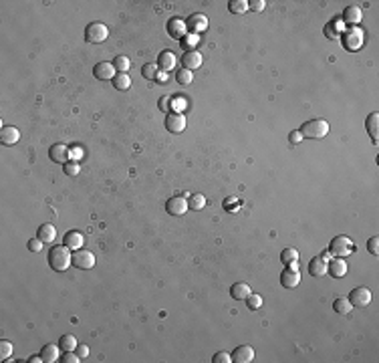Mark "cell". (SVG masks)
<instances>
[{
  "instance_id": "13",
  "label": "cell",
  "mask_w": 379,
  "mask_h": 363,
  "mask_svg": "<svg viewBox=\"0 0 379 363\" xmlns=\"http://www.w3.org/2000/svg\"><path fill=\"white\" fill-rule=\"evenodd\" d=\"M49 158H51L55 164H67V160H69V147H67L65 143H55V145H51Z\"/></svg>"
},
{
  "instance_id": "47",
  "label": "cell",
  "mask_w": 379,
  "mask_h": 363,
  "mask_svg": "<svg viewBox=\"0 0 379 363\" xmlns=\"http://www.w3.org/2000/svg\"><path fill=\"white\" fill-rule=\"evenodd\" d=\"M288 141H290V143H299V141H303V133H301L299 130L290 132V135H288Z\"/></svg>"
},
{
  "instance_id": "31",
  "label": "cell",
  "mask_w": 379,
  "mask_h": 363,
  "mask_svg": "<svg viewBox=\"0 0 379 363\" xmlns=\"http://www.w3.org/2000/svg\"><path fill=\"white\" fill-rule=\"evenodd\" d=\"M59 343H61V349H63V351H75L77 345H79V341H77V337H73V335H63Z\"/></svg>"
},
{
  "instance_id": "43",
  "label": "cell",
  "mask_w": 379,
  "mask_h": 363,
  "mask_svg": "<svg viewBox=\"0 0 379 363\" xmlns=\"http://www.w3.org/2000/svg\"><path fill=\"white\" fill-rule=\"evenodd\" d=\"M214 363H232V355L230 353H224V351H218L214 357H212Z\"/></svg>"
},
{
  "instance_id": "30",
  "label": "cell",
  "mask_w": 379,
  "mask_h": 363,
  "mask_svg": "<svg viewBox=\"0 0 379 363\" xmlns=\"http://www.w3.org/2000/svg\"><path fill=\"white\" fill-rule=\"evenodd\" d=\"M113 85H115V89H119V91H127L131 87V79H129L127 73H117L115 79H113Z\"/></svg>"
},
{
  "instance_id": "10",
  "label": "cell",
  "mask_w": 379,
  "mask_h": 363,
  "mask_svg": "<svg viewBox=\"0 0 379 363\" xmlns=\"http://www.w3.org/2000/svg\"><path fill=\"white\" fill-rule=\"evenodd\" d=\"M202 63H204V57H202V53H198L196 49L184 53V57H182V65H184V69L192 71V73H194L196 69L202 67Z\"/></svg>"
},
{
  "instance_id": "2",
  "label": "cell",
  "mask_w": 379,
  "mask_h": 363,
  "mask_svg": "<svg viewBox=\"0 0 379 363\" xmlns=\"http://www.w3.org/2000/svg\"><path fill=\"white\" fill-rule=\"evenodd\" d=\"M299 132L303 133V137H309V139H323L329 133V123L321 117H315L305 121Z\"/></svg>"
},
{
  "instance_id": "45",
  "label": "cell",
  "mask_w": 379,
  "mask_h": 363,
  "mask_svg": "<svg viewBox=\"0 0 379 363\" xmlns=\"http://www.w3.org/2000/svg\"><path fill=\"white\" fill-rule=\"evenodd\" d=\"M43 246H45V242L40 240V238H32V240H29V250H32V252L43 250Z\"/></svg>"
},
{
  "instance_id": "36",
  "label": "cell",
  "mask_w": 379,
  "mask_h": 363,
  "mask_svg": "<svg viewBox=\"0 0 379 363\" xmlns=\"http://www.w3.org/2000/svg\"><path fill=\"white\" fill-rule=\"evenodd\" d=\"M188 204H190V208H192V210H202L206 206V198L202 194H192V196H190V200H188Z\"/></svg>"
},
{
  "instance_id": "17",
  "label": "cell",
  "mask_w": 379,
  "mask_h": 363,
  "mask_svg": "<svg viewBox=\"0 0 379 363\" xmlns=\"http://www.w3.org/2000/svg\"><path fill=\"white\" fill-rule=\"evenodd\" d=\"M83 242H85V238H83V234L77 232V230H69L65 234V238H63V244H65L69 250H79L83 248Z\"/></svg>"
},
{
  "instance_id": "4",
  "label": "cell",
  "mask_w": 379,
  "mask_h": 363,
  "mask_svg": "<svg viewBox=\"0 0 379 363\" xmlns=\"http://www.w3.org/2000/svg\"><path fill=\"white\" fill-rule=\"evenodd\" d=\"M73 264L77 268H83V270H89L95 266V254L85 250V248H79L73 252Z\"/></svg>"
},
{
  "instance_id": "16",
  "label": "cell",
  "mask_w": 379,
  "mask_h": 363,
  "mask_svg": "<svg viewBox=\"0 0 379 363\" xmlns=\"http://www.w3.org/2000/svg\"><path fill=\"white\" fill-rule=\"evenodd\" d=\"M158 67L163 73L176 69V55H174V51H161L159 57H158Z\"/></svg>"
},
{
  "instance_id": "32",
  "label": "cell",
  "mask_w": 379,
  "mask_h": 363,
  "mask_svg": "<svg viewBox=\"0 0 379 363\" xmlns=\"http://www.w3.org/2000/svg\"><path fill=\"white\" fill-rule=\"evenodd\" d=\"M351 309H353V305L349 303V298H337L333 303V311H337L339 315H349Z\"/></svg>"
},
{
  "instance_id": "1",
  "label": "cell",
  "mask_w": 379,
  "mask_h": 363,
  "mask_svg": "<svg viewBox=\"0 0 379 363\" xmlns=\"http://www.w3.org/2000/svg\"><path fill=\"white\" fill-rule=\"evenodd\" d=\"M49 264L53 270L57 272H65L71 264H73V254L71 250L63 244V246H53L49 252Z\"/></svg>"
},
{
  "instance_id": "9",
  "label": "cell",
  "mask_w": 379,
  "mask_h": 363,
  "mask_svg": "<svg viewBox=\"0 0 379 363\" xmlns=\"http://www.w3.org/2000/svg\"><path fill=\"white\" fill-rule=\"evenodd\" d=\"M93 73H95V77H97L99 81H113L115 75H117V71H115V67H113V63H109V61H101V63H97L95 69H93Z\"/></svg>"
},
{
  "instance_id": "18",
  "label": "cell",
  "mask_w": 379,
  "mask_h": 363,
  "mask_svg": "<svg viewBox=\"0 0 379 363\" xmlns=\"http://www.w3.org/2000/svg\"><path fill=\"white\" fill-rule=\"evenodd\" d=\"M325 272H327V261L323 256H315V259L309 263V274L315 276V279H321Z\"/></svg>"
},
{
  "instance_id": "27",
  "label": "cell",
  "mask_w": 379,
  "mask_h": 363,
  "mask_svg": "<svg viewBox=\"0 0 379 363\" xmlns=\"http://www.w3.org/2000/svg\"><path fill=\"white\" fill-rule=\"evenodd\" d=\"M361 42H363V36L359 31H351L345 34V47L349 51H355V49H359L361 47Z\"/></svg>"
},
{
  "instance_id": "22",
  "label": "cell",
  "mask_w": 379,
  "mask_h": 363,
  "mask_svg": "<svg viewBox=\"0 0 379 363\" xmlns=\"http://www.w3.org/2000/svg\"><path fill=\"white\" fill-rule=\"evenodd\" d=\"M365 127H367V133L371 135V139H373V143H377V139H379V113L377 111H373L369 117H367V121H365Z\"/></svg>"
},
{
  "instance_id": "21",
  "label": "cell",
  "mask_w": 379,
  "mask_h": 363,
  "mask_svg": "<svg viewBox=\"0 0 379 363\" xmlns=\"http://www.w3.org/2000/svg\"><path fill=\"white\" fill-rule=\"evenodd\" d=\"M36 238H40L43 242H53L55 238H57V230H55V226L53 224H40L38 226V230H36Z\"/></svg>"
},
{
  "instance_id": "49",
  "label": "cell",
  "mask_w": 379,
  "mask_h": 363,
  "mask_svg": "<svg viewBox=\"0 0 379 363\" xmlns=\"http://www.w3.org/2000/svg\"><path fill=\"white\" fill-rule=\"evenodd\" d=\"M81 154H83V152H81V147H79V145H73V147L69 149V156H73L75 160H77V158H81Z\"/></svg>"
},
{
  "instance_id": "3",
  "label": "cell",
  "mask_w": 379,
  "mask_h": 363,
  "mask_svg": "<svg viewBox=\"0 0 379 363\" xmlns=\"http://www.w3.org/2000/svg\"><path fill=\"white\" fill-rule=\"evenodd\" d=\"M329 250L333 256H347L353 250V242L349 236H335L329 244Z\"/></svg>"
},
{
  "instance_id": "11",
  "label": "cell",
  "mask_w": 379,
  "mask_h": 363,
  "mask_svg": "<svg viewBox=\"0 0 379 363\" xmlns=\"http://www.w3.org/2000/svg\"><path fill=\"white\" fill-rule=\"evenodd\" d=\"M299 283H301L299 270L294 268V266H286V268L283 270V274H281V285H283L284 289H294V287H299Z\"/></svg>"
},
{
  "instance_id": "38",
  "label": "cell",
  "mask_w": 379,
  "mask_h": 363,
  "mask_svg": "<svg viewBox=\"0 0 379 363\" xmlns=\"http://www.w3.org/2000/svg\"><path fill=\"white\" fill-rule=\"evenodd\" d=\"M246 303H248V307L252 309V311H256V309H260L262 307V297L260 295H256V293H250L248 295V298H246Z\"/></svg>"
},
{
  "instance_id": "5",
  "label": "cell",
  "mask_w": 379,
  "mask_h": 363,
  "mask_svg": "<svg viewBox=\"0 0 379 363\" xmlns=\"http://www.w3.org/2000/svg\"><path fill=\"white\" fill-rule=\"evenodd\" d=\"M107 36H109V29L105 27L103 23H91V25L85 29V38H87V42H103Z\"/></svg>"
},
{
  "instance_id": "48",
  "label": "cell",
  "mask_w": 379,
  "mask_h": 363,
  "mask_svg": "<svg viewBox=\"0 0 379 363\" xmlns=\"http://www.w3.org/2000/svg\"><path fill=\"white\" fill-rule=\"evenodd\" d=\"M75 351H77V355H79L81 359H85V357L89 355V347H87V345H83V343H79Z\"/></svg>"
},
{
  "instance_id": "29",
  "label": "cell",
  "mask_w": 379,
  "mask_h": 363,
  "mask_svg": "<svg viewBox=\"0 0 379 363\" xmlns=\"http://www.w3.org/2000/svg\"><path fill=\"white\" fill-rule=\"evenodd\" d=\"M113 67H115L117 73H127L129 67H131V61H129V57H125V55H117L113 59Z\"/></svg>"
},
{
  "instance_id": "40",
  "label": "cell",
  "mask_w": 379,
  "mask_h": 363,
  "mask_svg": "<svg viewBox=\"0 0 379 363\" xmlns=\"http://www.w3.org/2000/svg\"><path fill=\"white\" fill-rule=\"evenodd\" d=\"M325 34H327V38H337V34H339V27L335 25V20H331V23L325 27Z\"/></svg>"
},
{
  "instance_id": "28",
  "label": "cell",
  "mask_w": 379,
  "mask_h": 363,
  "mask_svg": "<svg viewBox=\"0 0 379 363\" xmlns=\"http://www.w3.org/2000/svg\"><path fill=\"white\" fill-rule=\"evenodd\" d=\"M141 75L143 79L147 81H156L159 77V67H158V63H147V65L141 67Z\"/></svg>"
},
{
  "instance_id": "19",
  "label": "cell",
  "mask_w": 379,
  "mask_h": 363,
  "mask_svg": "<svg viewBox=\"0 0 379 363\" xmlns=\"http://www.w3.org/2000/svg\"><path fill=\"white\" fill-rule=\"evenodd\" d=\"M18 139H20V132L16 130V127L6 125V127L0 130V141H2L4 145H14Z\"/></svg>"
},
{
  "instance_id": "35",
  "label": "cell",
  "mask_w": 379,
  "mask_h": 363,
  "mask_svg": "<svg viewBox=\"0 0 379 363\" xmlns=\"http://www.w3.org/2000/svg\"><path fill=\"white\" fill-rule=\"evenodd\" d=\"M176 81H178L180 85H190V83L194 81V73L188 71V69H180V71L176 73Z\"/></svg>"
},
{
  "instance_id": "8",
  "label": "cell",
  "mask_w": 379,
  "mask_h": 363,
  "mask_svg": "<svg viewBox=\"0 0 379 363\" xmlns=\"http://www.w3.org/2000/svg\"><path fill=\"white\" fill-rule=\"evenodd\" d=\"M165 130L170 133H182L186 130V117L180 111H172L165 117Z\"/></svg>"
},
{
  "instance_id": "26",
  "label": "cell",
  "mask_w": 379,
  "mask_h": 363,
  "mask_svg": "<svg viewBox=\"0 0 379 363\" xmlns=\"http://www.w3.org/2000/svg\"><path fill=\"white\" fill-rule=\"evenodd\" d=\"M281 261L284 263V266H297V263H299V250L292 248V246H286L281 252Z\"/></svg>"
},
{
  "instance_id": "46",
  "label": "cell",
  "mask_w": 379,
  "mask_h": 363,
  "mask_svg": "<svg viewBox=\"0 0 379 363\" xmlns=\"http://www.w3.org/2000/svg\"><path fill=\"white\" fill-rule=\"evenodd\" d=\"M367 248H369V252L371 254H379V238L377 236H373V238H369V242H367Z\"/></svg>"
},
{
  "instance_id": "7",
  "label": "cell",
  "mask_w": 379,
  "mask_h": 363,
  "mask_svg": "<svg viewBox=\"0 0 379 363\" xmlns=\"http://www.w3.org/2000/svg\"><path fill=\"white\" fill-rule=\"evenodd\" d=\"M349 303H351L353 307H359V309L367 307V305L371 303V291H369L367 287H357V289H353V291H351V297H349Z\"/></svg>"
},
{
  "instance_id": "39",
  "label": "cell",
  "mask_w": 379,
  "mask_h": 363,
  "mask_svg": "<svg viewBox=\"0 0 379 363\" xmlns=\"http://www.w3.org/2000/svg\"><path fill=\"white\" fill-rule=\"evenodd\" d=\"M63 169H65L67 176H77L81 172V165L77 162H67V164H63Z\"/></svg>"
},
{
  "instance_id": "37",
  "label": "cell",
  "mask_w": 379,
  "mask_h": 363,
  "mask_svg": "<svg viewBox=\"0 0 379 363\" xmlns=\"http://www.w3.org/2000/svg\"><path fill=\"white\" fill-rule=\"evenodd\" d=\"M10 355H12V343H10V341H6V339H2V341H0V359L8 361Z\"/></svg>"
},
{
  "instance_id": "14",
  "label": "cell",
  "mask_w": 379,
  "mask_h": 363,
  "mask_svg": "<svg viewBox=\"0 0 379 363\" xmlns=\"http://www.w3.org/2000/svg\"><path fill=\"white\" fill-rule=\"evenodd\" d=\"M327 272L333 276V279H341V276L347 274V263L341 259V256H337V259H333L331 263H327Z\"/></svg>"
},
{
  "instance_id": "25",
  "label": "cell",
  "mask_w": 379,
  "mask_h": 363,
  "mask_svg": "<svg viewBox=\"0 0 379 363\" xmlns=\"http://www.w3.org/2000/svg\"><path fill=\"white\" fill-rule=\"evenodd\" d=\"M40 357L45 359V363H55V361H59V357H61V347L55 345V343L45 345L43 351H40Z\"/></svg>"
},
{
  "instance_id": "42",
  "label": "cell",
  "mask_w": 379,
  "mask_h": 363,
  "mask_svg": "<svg viewBox=\"0 0 379 363\" xmlns=\"http://www.w3.org/2000/svg\"><path fill=\"white\" fill-rule=\"evenodd\" d=\"M61 361H63V363H79L81 357L77 355V351H65V355L61 357Z\"/></svg>"
},
{
  "instance_id": "41",
  "label": "cell",
  "mask_w": 379,
  "mask_h": 363,
  "mask_svg": "<svg viewBox=\"0 0 379 363\" xmlns=\"http://www.w3.org/2000/svg\"><path fill=\"white\" fill-rule=\"evenodd\" d=\"M264 8H266V2H264V0H250V2H248V10L262 12Z\"/></svg>"
},
{
  "instance_id": "24",
  "label": "cell",
  "mask_w": 379,
  "mask_h": 363,
  "mask_svg": "<svg viewBox=\"0 0 379 363\" xmlns=\"http://www.w3.org/2000/svg\"><path fill=\"white\" fill-rule=\"evenodd\" d=\"M250 293H252V289L248 283H236V285H232V289H230V295H232V298H236V301H246Z\"/></svg>"
},
{
  "instance_id": "44",
  "label": "cell",
  "mask_w": 379,
  "mask_h": 363,
  "mask_svg": "<svg viewBox=\"0 0 379 363\" xmlns=\"http://www.w3.org/2000/svg\"><path fill=\"white\" fill-rule=\"evenodd\" d=\"M170 107H172V97L163 95V97L159 99V109H161L163 113H167V111H170Z\"/></svg>"
},
{
  "instance_id": "34",
  "label": "cell",
  "mask_w": 379,
  "mask_h": 363,
  "mask_svg": "<svg viewBox=\"0 0 379 363\" xmlns=\"http://www.w3.org/2000/svg\"><path fill=\"white\" fill-rule=\"evenodd\" d=\"M198 40H200L198 34H186V36L182 38V47H184V51H186V53H188V51H194V47L198 45Z\"/></svg>"
},
{
  "instance_id": "20",
  "label": "cell",
  "mask_w": 379,
  "mask_h": 363,
  "mask_svg": "<svg viewBox=\"0 0 379 363\" xmlns=\"http://www.w3.org/2000/svg\"><path fill=\"white\" fill-rule=\"evenodd\" d=\"M361 16H363L361 8L355 6V4H351V6H347V8L343 10V20H345V23H349V25H359V23H361Z\"/></svg>"
},
{
  "instance_id": "15",
  "label": "cell",
  "mask_w": 379,
  "mask_h": 363,
  "mask_svg": "<svg viewBox=\"0 0 379 363\" xmlns=\"http://www.w3.org/2000/svg\"><path fill=\"white\" fill-rule=\"evenodd\" d=\"M254 347H250V345H240L234 349L232 353V361L236 363H250V361H254Z\"/></svg>"
},
{
  "instance_id": "23",
  "label": "cell",
  "mask_w": 379,
  "mask_h": 363,
  "mask_svg": "<svg viewBox=\"0 0 379 363\" xmlns=\"http://www.w3.org/2000/svg\"><path fill=\"white\" fill-rule=\"evenodd\" d=\"M186 25H188V29H192L194 34H196V33L208 29V18H206L204 14H194V16H190V18H188V23H186Z\"/></svg>"
},
{
  "instance_id": "12",
  "label": "cell",
  "mask_w": 379,
  "mask_h": 363,
  "mask_svg": "<svg viewBox=\"0 0 379 363\" xmlns=\"http://www.w3.org/2000/svg\"><path fill=\"white\" fill-rule=\"evenodd\" d=\"M167 33H170L172 38H184L186 33H188V25H186V20L174 16L167 20Z\"/></svg>"
},
{
  "instance_id": "6",
  "label": "cell",
  "mask_w": 379,
  "mask_h": 363,
  "mask_svg": "<svg viewBox=\"0 0 379 363\" xmlns=\"http://www.w3.org/2000/svg\"><path fill=\"white\" fill-rule=\"evenodd\" d=\"M188 208H190L188 196H174V198L167 200V204H165L167 214H172V216H184L188 212Z\"/></svg>"
},
{
  "instance_id": "33",
  "label": "cell",
  "mask_w": 379,
  "mask_h": 363,
  "mask_svg": "<svg viewBox=\"0 0 379 363\" xmlns=\"http://www.w3.org/2000/svg\"><path fill=\"white\" fill-rule=\"evenodd\" d=\"M228 8H230L232 14H244L248 10V2L246 0H232V2L228 4Z\"/></svg>"
}]
</instances>
